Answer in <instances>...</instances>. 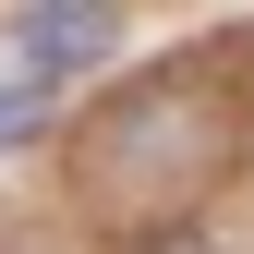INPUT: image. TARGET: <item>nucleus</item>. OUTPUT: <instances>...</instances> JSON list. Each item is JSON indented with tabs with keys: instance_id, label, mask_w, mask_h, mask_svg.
<instances>
[{
	"instance_id": "obj_2",
	"label": "nucleus",
	"mask_w": 254,
	"mask_h": 254,
	"mask_svg": "<svg viewBox=\"0 0 254 254\" xmlns=\"http://www.w3.org/2000/svg\"><path fill=\"white\" fill-rule=\"evenodd\" d=\"M12 37H24V85H37V73H73V61H109L121 24L85 12V0H49V12H12Z\"/></svg>"
},
{
	"instance_id": "obj_1",
	"label": "nucleus",
	"mask_w": 254,
	"mask_h": 254,
	"mask_svg": "<svg viewBox=\"0 0 254 254\" xmlns=\"http://www.w3.org/2000/svg\"><path fill=\"white\" fill-rule=\"evenodd\" d=\"M85 182L97 206H182L194 182H218V109L194 85H133L85 133Z\"/></svg>"
},
{
	"instance_id": "obj_3",
	"label": "nucleus",
	"mask_w": 254,
	"mask_h": 254,
	"mask_svg": "<svg viewBox=\"0 0 254 254\" xmlns=\"http://www.w3.org/2000/svg\"><path fill=\"white\" fill-rule=\"evenodd\" d=\"M37 121H49V85H0V145H24Z\"/></svg>"
},
{
	"instance_id": "obj_4",
	"label": "nucleus",
	"mask_w": 254,
	"mask_h": 254,
	"mask_svg": "<svg viewBox=\"0 0 254 254\" xmlns=\"http://www.w3.org/2000/svg\"><path fill=\"white\" fill-rule=\"evenodd\" d=\"M145 254H218V242H194V230H157V242H145Z\"/></svg>"
}]
</instances>
